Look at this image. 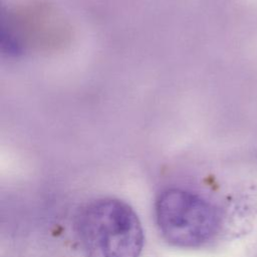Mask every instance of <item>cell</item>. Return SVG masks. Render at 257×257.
<instances>
[{
    "instance_id": "cell-1",
    "label": "cell",
    "mask_w": 257,
    "mask_h": 257,
    "mask_svg": "<svg viewBox=\"0 0 257 257\" xmlns=\"http://www.w3.org/2000/svg\"><path fill=\"white\" fill-rule=\"evenodd\" d=\"M80 247L86 257H139L144 231L136 212L112 198L84 205L75 221Z\"/></svg>"
},
{
    "instance_id": "cell-2",
    "label": "cell",
    "mask_w": 257,
    "mask_h": 257,
    "mask_svg": "<svg viewBox=\"0 0 257 257\" xmlns=\"http://www.w3.org/2000/svg\"><path fill=\"white\" fill-rule=\"evenodd\" d=\"M156 220L163 237L181 248L199 247L213 238L220 226L216 207L198 194L168 189L156 203Z\"/></svg>"
}]
</instances>
